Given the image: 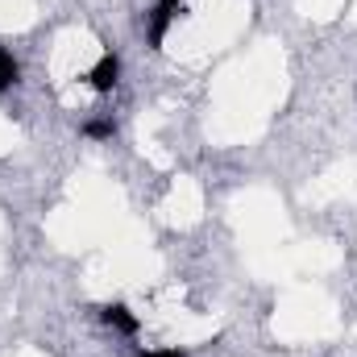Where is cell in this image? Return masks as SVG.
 <instances>
[{
    "mask_svg": "<svg viewBox=\"0 0 357 357\" xmlns=\"http://www.w3.org/2000/svg\"><path fill=\"white\" fill-rule=\"evenodd\" d=\"M142 357H187L183 349H150V354H142Z\"/></svg>",
    "mask_w": 357,
    "mask_h": 357,
    "instance_id": "6",
    "label": "cell"
},
{
    "mask_svg": "<svg viewBox=\"0 0 357 357\" xmlns=\"http://www.w3.org/2000/svg\"><path fill=\"white\" fill-rule=\"evenodd\" d=\"M112 133H116V125L108 116H96V121L84 125V137H91V142H112Z\"/></svg>",
    "mask_w": 357,
    "mask_h": 357,
    "instance_id": "5",
    "label": "cell"
},
{
    "mask_svg": "<svg viewBox=\"0 0 357 357\" xmlns=\"http://www.w3.org/2000/svg\"><path fill=\"white\" fill-rule=\"evenodd\" d=\"M100 320H104L108 328L125 333V337H137V328H142V320H137L125 303H108V307H100Z\"/></svg>",
    "mask_w": 357,
    "mask_h": 357,
    "instance_id": "3",
    "label": "cell"
},
{
    "mask_svg": "<svg viewBox=\"0 0 357 357\" xmlns=\"http://www.w3.org/2000/svg\"><path fill=\"white\" fill-rule=\"evenodd\" d=\"M17 75H21V67H17V59L0 46V91H8L13 84H17Z\"/></svg>",
    "mask_w": 357,
    "mask_h": 357,
    "instance_id": "4",
    "label": "cell"
},
{
    "mask_svg": "<svg viewBox=\"0 0 357 357\" xmlns=\"http://www.w3.org/2000/svg\"><path fill=\"white\" fill-rule=\"evenodd\" d=\"M178 8H183V0H158V4L150 8V25H146V33H150V46H154V50H162L167 29H171V21L178 17Z\"/></svg>",
    "mask_w": 357,
    "mask_h": 357,
    "instance_id": "1",
    "label": "cell"
},
{
    "mask_svg": "<svg viewBox=\"0 0 357 357\" xmlns=\"http://www.w3.org/2000/svg\"><path fill=\"white\" fill-rule=\"evenodd\" d=\"M88 84L96 91H112L116 84H121V59H116L112 50H104V54L96 59V67L88 71Z\"/></svg>",
    "mask_w": 357,
    "mask_h": 357,
    "instance_id": "2",
    "label": "cell"
}]
</instances>
